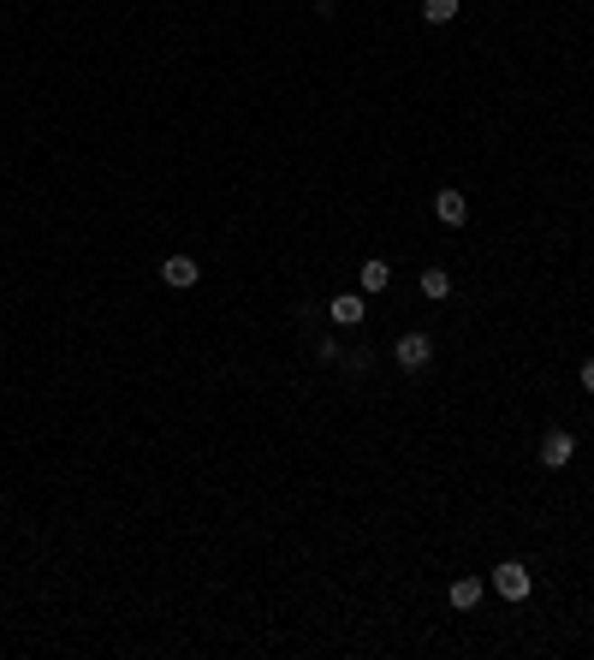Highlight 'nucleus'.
Wrapping results in <instances>:
<instances>
[{"label": "nucleus", "instance_id": "f257e3e1", "mask_svg": "<svg viewBox=\"0 0 594 660\" xmlns=\"http://www.w3.org/2000/svg\"><path fill=\"white\" fill-rule=\"evenodd\" d=\"M428 358H434V339H428V333H404V339L393 345V363H398L404 375H422Z\"/></svg>", "mask_w": 594, "mask_h": 660}, {"label": "nucleus", "instance_id": "f03ea898", "mask_svg": "<svg viewBox=\"0 0 594 660\" xmlns=\"http://www.w3.org/2000/svg\"><path fill=\"white\" fill-rule=\"evenodd\" d=\"M494 589L506 595V601H529L535 577H529V565H524V560H506V565H494Z\"/></svg>", "mask_w": 594, "mask_h": 660}, {"label": "nucleus", "instance_id": "7ed1b4c3", "mask_svg": "<svg viewBox=\"0 0 594 660\" xmlns=\"http://www.w3.org/2000/svg\"><path fill=\"white\" fill-rule=\"evenodd\" d=\"M571 459H577V434L571 429H547L541 434V464H547V470H565Z\"/></svg>", "mask_w": 594, "mask_h": 660}, {"label": "nucleus", "instance_id": "20e7f679", "mask_svg": "<svg viewBox=\"0 0 594 660\" xmlns=\"http://www.w3.org/2000/svg\"><path fill=\"white\" fill-rule=\"evenodd\" d=\"M327 316L339 321V328H363V316H368V303H363V292H339V298L327 303Z\"/></svg>", "mask_w": 594, "mask_h": 660}, {"label": "nucleus", "instance_id": "39448f33", "mask_svg": "<svg viewBox=\"0 0 594 660\" xmlns=\"http://www.w3.org/2000/svg\"><path fill=\"white\" fill-rule=\"evenodd\" d=\"M434 220H440V227H464V220H469L464 191H434Z\"/></svg>", "mask_w": 594, "mask_h": 660}, {"label": "nucleus", "instance_id": "423d86ee", "mask_svg": "<svg viewBox=\"0 0 594 660\" xmlns=\"http://www.w3.org/2000/svg\"><path fill=\"white\" fill-rule=\"evenodd\" d=\"M197 262H190V256H167V262H161V286H172V292H190V286H197Z\"/></svg>", "mask_w": 594, "mask_h": 660}, {"label": "nucleus", "instance_id": "0eeeda50", "mask_svg": "<svg viewBox=\"0 0 594 660\" xmlns=\"http://www.w3.org/2000/svg\"><path fill=\"white\" fill-rule=\"evenodd\" d=\"M357 286H363V292H386V286H393V268H386V262H363Z\"/></svg>", "mask_w": 594, "mask_h": 660}, {"label": "nucleus", "instance_id": "6e6552de", "mask_svg": "<svg viewBox=\"0 0 594 660\" xmlns=\"http://www.w3.org/2000/svg\"><path fill=\"white\" fill-rule=\"evenodd\" d=\"M416 286H422V298H452V280H446V268H422V280H416Z\"/></svg>", "mask_w": 594, "mask_h": 660}, {"label": "nucleus", "instance_id": "1a4fd4ad", "mask_svg": "<svg viewBox=\"0 0 594 660\" xmlns=\"http://www.w3.org/2000/svg\"><path fill=\"white\" fill-rule=\"evenodd\" d=\"M476 601H481V577H458V583H452V607H458V613H469Z\"/></svg>", "mask_w": 594, "mask_h": 660}, {"label": "nucleus", "instance_id": "9d476101", "mask_svg": "<svg viewBox=\"0 0 594 660\" xmlns=\"http://www.w3.org/2000/svg\"><path fill=\"white\" fill-rule=\"evenodd\" d=\"M422 18H428V24H452V18H458V0H422Z\"/></svg>", "mask_w": 594, "mask_h": 660}, {"label": "nucleus", "instance_id": "9b49d317", "mask_svg": "<svg viewBox=\"0 0 594 660\" xmlns=\"http://www.w3.org/2000/svg\"><path fill=\"white\" fill-rule=\"evenodd\" d=\"M582 393H594V358L582 363Z\"/></svg>", "mask_w": 594, "mask_h": 660}]
</instances>
